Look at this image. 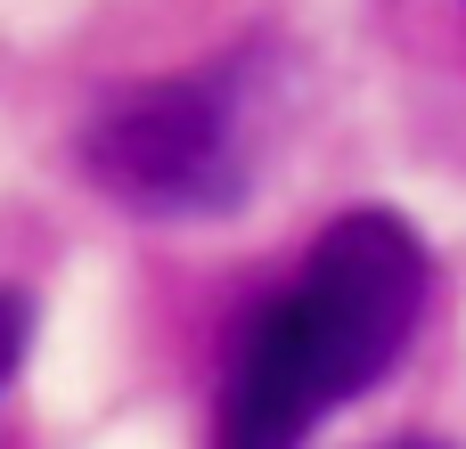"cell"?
Wrapping results in <instances>:
<instances>
[{
	"label": "cell",
	"mask_w": 466,
	"mask_h": 449,
	"mask_svg": "<svg viewBox=\"0 0 466 449\" xmlns=\"http://www.w3.org/2000/svg\"><path fill=\"white\" fill-rule=\"evenodd\" d=\"M426 294L434 254L401 213H336L295 262V278L246 311L221 368L213 449H303L319 417L393 376L426 319Z\"/></svg>",
	"instance_id": "6da1fadb"
},
{
	"label": "cell",
	"mask_w": 466,
	"mask_h": 449,
	"mask_svg": "<svg viewBox=\"0 0 466 449\" xmlns=\"http://www.w3.org/2000/svg\"><path fill=\"white\" fill-rule=\"evenodd\" d=\"M246 106H254V57L139 82L90 115L82 172L147 221H221L254 188Z\"/></svg>",
	"instance_id": "7a4b0ae2"
},
{
	"label": "cell",
	"mask_w": 466,
	"mask_h": 449,
	"mask_svg": "<svg viewBox=\"0 0 466 449\" xmlns=\"http://www.w3.org/2000/svg\"><path fill=\"white\" fill-rule=\"evenodd\" d=\"M25 344H33V303H25L16 286H0V393H8V376L25 368Z\"/></svg>",
	"instance_id": "3957f363"
},
{
	"label": "cell",
	"mask_w": 466,
	"mask_h": 449,
	"mask_svg": "<svg viewBox=\"0 0 466 449\" xmlns=\"http://www.w3.org/2000/svg\"><path fill=\"white\" fill-rule=\"evenodd\" d=\"M401 449H442V442H401Z\"/></svg>",
	"instance_id": "277c9868"
}]
</instances>
